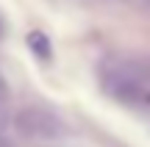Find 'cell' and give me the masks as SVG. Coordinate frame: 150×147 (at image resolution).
<instances>
[{
	"label": "cell",
	"instance_id": "cell-4",
	"mask_svg": "<svg viewBox=\"0 0 150 147\" xmlns=\"http://www.w3.org/2000/svg\"><path fill=\"white\" fill-rule=\"evenodd\" d=\"M0 147H14V142H11L8 136H3V133H0Z\"/></svg>",
	"mask_w": 150,
	"mask_h": 147
},
{
	"label": "cell",
	"instance_id": "cell-2",
	"mask_svg": "<svg viewBox=\"0 0 150 147\" xmlns=\"http://www.w3.org/2000/svg\"><path fill=\"white\" fill-rule=\"evenodd\" d=\"M106 92L128 106H150V92L139 72H111L106 75Z\"/></svg>",
	"mask_w": 150,
	"mask_h": 147
},
{
	"label": "cell",
	"instance_id": "cell-3",
	"mask_svg": "<svg viewBox=\"0 0 150 147\" xmlns=\"http://www.w3.org/2000/svg\"><path fill=\"white\" fill-rule=\"evenodd\" d=\"M31 44L39 50V56H47L50 53V50H47V39H42L39 33H31Z\"/></svg>",
	"mask_w": 150,
	"mask_h": 147
},
{
	"label": "cell",
	"instance_id": "cell-1",
	"mask_svg": "<svg viewBox=\"0 0 150 147\" xmlns=\"http://www.w3.org/2000/svg\"><path fill=\"white\" fill-rule=\"evenodd\" d=\"M17 128H20V133H25V136L45 139V142L59 139L61 133H64V125H61L59 117H56L53 111H47V108H39V106L22 108L20 114H17Z\"/></svg>",
	"mask_w": 150,
	"mask_h": 147
}]
</instances>
